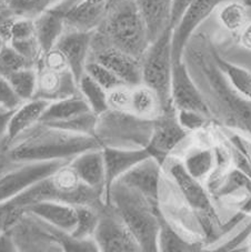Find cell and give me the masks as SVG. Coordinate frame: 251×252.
I'll return each instance as SVG.
<instances>
[{
  "mask_svg": "<svg viewBox=\"0 0 251 252\" xmlns=\"http://www.w3.org/2000/svg\"><path fill=\"white\" fill-rule=\"evenodd\" d=\"M183 60L205 97L211 116L224 128L251 138V101L241 95L220 70L213 45L202 34H193L185 48Z\"/></svg>",
  "mask_w": 251,
  "mask_h": 252,
  "instance_id": "6da1fadb",
  "label": "cell"
},
{
  "mask_svg": "<svg viewBox=\"0 0 251 252\" xmlns=\"http://www.w3.org/2000/svg\"><path fill=\"white\" fill-rule=\"evenodd\" d=\"M9 156L16 162L70 160L84 151L102 148L94 134L76 133L39 123L12 140Z\"/></svg>",
  "mask_w": 251,
  "mask_h": 252,
  "instance_id": "7a4b0ae2",
  "label": "cell"
},
{
  "mask_svg": "<svg viewBox=\"0 0 251 252\" xmlns=\"http://www.w3.org/2000/svg\"><path fill=\"white\" fill-rule=\"evenodd\" d=\"M106 203L114 208L133 237L141 251H158V232L160 222L159 203L151 201L139 191L115 181L106 193Z\"/></svg>",
  "mask_w": 251,
  "mask_h": 252,
  "instance_id": "3957f363",
  "label": "cell"
},
{
  "mask_svg": "<svg viewBox=\"0 0 251 252\" xmlns=\"http://www.w3.org/2000/svg\"><path fill=\"white\" fill-rule=\"evenodd\" d=\"M94 39L140 60L150 45L135 0H109L105 19L94 32Z\"/></svg>",
  "mask_w": 251,
  "mask_h": 252,
  "instance_id": "277c9868",
  "label": "cell"
},
{
  "mask_svg": "<svg viewBox=\"0 0 251 252\" xmlns=\"http://www.w3.org/2000/svg\"><path fill=\"white\" fill-rule=\"evenodd\" d=\"M171 37L172 29L168 28L161 36L150 43L141 58L142 84L153 88L158 94L163 111L174 110L170 97L174 67Z\"/></svg>",
  "mask_w": 251,
  "mask_h": 252,
  "instance_id": "5b68a950",
  "label": "cell"
},
{
  "mask_svg": "<svg viewBox=\"0 0 251 252\" xmlns=\"http://www.w3.org/2000/svg\"><path fill=\"white\" fill-rule=\"evenodd\" d=\"M162 169L164 175L169 178L184 201L196 214L198 220L202 217L219 218L214 200L207 187L186 170L179 157L176 155L167 157L162 163Z\"/></svg>",
  "mask_w": 251,
  "mask_h": 252,
  "instance_id": "8992f818",
  "label": "cell"
},
{
  "mask_svg": "<svg viewBox=\"0 0 251 252\" xmlns=\"http://www.w3.org/2000/svg\"><path fill=\"white\" fill-rule=\"evenodd\" d=\"M99 251L139 252L141 248L124 220L109 203L99 209V221L94 236Z\"/></svg>",
  "mask_w": 251,
  "mask_h": 252,
  "instance_id": "52a82bcc",
  "label": "cell"
},
{
  "mask_svg": "<svg viewBox=\"0 0 251 252\" xmlns=\"http://www.w3.org/2000/svg\"><path fill=\"white\" fill-rule=\"evenodd\" d=\"M68 162V160L24 162L19 169L7 173L0 179V203L14 199Z\"/></svg>",
  "mask_w": 251,
  "mask_h": 252,
  "instance_id": "ba28073f",
  "label": "cell"
},
{
  "mask_svg": "<svg viewBox=\"0 0 251 252\" xmlns=\"http://www.w3.org/2000/svg\"><path fill=\"white\" fill-rule=\"evenodd\" d=\"M189 137L190 132L177 119L176 110L163 111L154 120L153 134L147 149L162 164L164 159L175 155V151L184 145Z\"/></svg>",
  "mask_w": 251,
  "mask_h": 252,
  "instance_id": "9c48e42d",
  "label": "cell"
},
{
  "mask_svg": "<svg viewBox=\"0 0 251 252\" xmlns=\"http://www.w3.org/2000/svg\"><path fill=\"white\" fill-rule=\"evenodd\" d=\"M229 0H193L181 17L179 23L172 29L171 46L172 60L179 63L183 60L185 48L199 26L223 2Z\"/></svg>",
  "mask_w": 251,
  "mask_h": 252,
  "instance_id": "30bf717a",
  "label": "cell"
},
{
  "mask_svg": "<svg viewBox=\"0 0 251 252\" xmlns=\"http://www.w3.org/2000/svg\"><path fill=\"white\" fill-rule=\"evenodd\" d=\"M170 97L171 105L176 111H196L213 118L206 99L184 60L175 63L172 67Z\"/></svg>",
  "mask_w": 251,
  "mask_h": 252,
  "instance_id": "8fae6325",
  "label": "cell"
},
{
  "mask_svg": "<svg viewBox=\"0 0 251 252\" xmlns=\"http://www.w3.org/2000/svg\"><path fill=\"white\" fill-rule=\"evenodd\" d=\"M89 60L100 63L118 76L125 85L135 87L142 84L141 60L125 51L93 38Z\"/></svg>",
  "mask_w": 251,
  "mask_h": 252,
  "instance_id": "7c38bea8",
  "label": "cell"
},
{
  "mask_svg": "<svg viewBox=\"0 0 251 252\" xmlns=\"http://www.w3.org/2000/svg\"><path fill=\"white\" fill-rule=\"evenodd\" d=\"M163 178L162 164L154 156H149L121 176V184L139 191L151 201L159 203L160 189Z\"/></svg>",
  "mask_w": 251,
  "mask_h": 252,
  "instance_id": "4fadbf2b",
  "label": "cell"
},
{
  "mask_svg": "<svg viewBox=\"0 0 251 252\" xmlns=\"http://www.w3.org/2000/svg\"><path fill=\"white\" fill-rule=\"evenodd\" d=\"M94 33V32L66 29L55 46L64 56L69 70L71 71L77 82L85 73L86 64L89 60L92 49Z\"/></svg>",
  "mask_w": 251,
  "mask_h": 252,
  "instance_id": "5bb4252c",
  "label": "cell"
},
{
  "mask_svg": "<svg viewBox=\"0 0 251 252\" xmlns=\"http://www.w3.org/2000/svg\"><path fill=\"white\" fill-rule=\"evenodd\" d=\"M72 1L73 0H60L33 19L36 36L42 54L54 48L66 30L64 16Z\"/></svg>",
  "mask_w": 251,
  "mask_h": 252,
  "instance_id": "9a60e30c",
  "label": "cell"
},
{
  "mask_svg": "<svg viewBox=\"0 0 251 252\" xmlns=\"http://www.w3.org/2000/svg\"><path fill=\"white\" fill-rule=\"evenodd\" d=\"M37 69L38 84L34 98L53 102L80 94L78 82L69 69L56 71L42 66H39Z\"/></svg>",
  "mask_w": 251,
  "mask_h": 252,
  "instance_id": "2e32d148",
  "label": "cell"
},
{
  "mask_svg": "<svg viewBox=\"0 0 251 252\" xmlns=\"http://www.w3.org/2000/svg\"><path fill=\"white\" fill-rule=\"evenodd\" d=\"M82 184L106 195V169L102 148L84 151L69 161ZM106 202V200H105Z\"/></svg>",
  "mask_w": 251,
  "mask_h": 252,
  "instance_id": "e0dca14e",
  "label": "cell"
},
{
  "mask_svg": "<svg viewBox=\"0 0 251 252\" xmlns=\"http://www.w3.org/2000/svg\"><path fill=\"white\" fill-rule=\"evenodd\" d=\"M25 212L50 227L71 234L77 224L76 206L63 201H40L25 208Z\"/></svg>",
  "mask_w": 251,
  "mask_h": 252,
  "instance_id": "ac0fdd59",
  "label": "cell"
},
{
  "mask_svg": "<svg viewBox=\"0 0 251 252\" xmlns=\"http://www.w3.org/2000/svg\"><path fill=\"white\" fill-rule=\"evenodd\" d=\"M102 153L106 169V193L109 187L121 176L135 167L138 162L151 156L147 148L124 149V148L105 147L102 148Z\"/></svg>",
  "mask_w": 251,
  "mask_h": 252,
  "instance_id": "d6986e66",
  "label": "cell"
},
{
  "mask_svg": "<svg viewBox=\"0 0 251 252\" xmlns=\"http://www.w3.org/2000/svg\"><path fill=\"white\" fill-rule=\"evenodd\" d=\"M146 25L150 43L170 28L172 0H135Z\"/></svg>",
  "mask_w": 251,
  "mask_h": 252,
  "instance_id": "ffe728a7",
  "label": "cell"
},
{
  "mask_svg": "<svg viewBox=\"0 0 251 252\" xmlns=\"http://www.w3.org/2000/svg\"><path fill=\"white\" fill-rule=\"evenodd\" d=\"M49 101L44 99L32 98L21 103L11 114L7 127V137L12 141L33 126L40 123V119Z\"/></svg>",
  "mask_w": 251,
  "mask_h": 252,
  "instance_id": "44dd1931",
  "label": "cell"
},
{
  "mask_svg": "<svg viewBox=\"0 0 251 252\" xmlns=\"http://www.w3.org/2000/svg\"><path fill=\"white\" fill-rule=\"evenodd\" d=\"M184 167L197 180L206 184L217 164L215 147L189 146L179 157Z\"/></svg>",
  "mask_w": 251,
  "mask_h": 252,
  "instance_id": "7402d4cb",
  "label": "cell"
},
{
  "mask_svg": "<svg viewBox=\"0 0 251 252\" xmlns=\"http://www.w3.org/2000/svg\"><path fill=\"white\" fill-rule=\"evenodd\" d=\"M93 112L87 101L80 94L50 102L40 119L41 124L56 125L75 117Z\"/></svg>",
  "mask_w": 251,
  "mask_h": 252,
  "instance_id": "603a6c76",
  "label": "cell"
},
{
  "mask_svg": "<svg viewBox=\"0 0 251 252\" xmlns=\"http://www.w3.org/2000/svg\"><path fill=\"white\" fill-rule=\"evenodd\" d=\"M162 111L161 100L153 88L145 84L132 87L129 115L141 120L154 121Z\"/></svg>",
  "mask_w": 251,
  "mask_h": 252,
  "instance_id": "cb8c5ba5",
  "label": "cell"
},
{
  "mask_svg": "<svg viewBox=\"0 0 251 252\" xmlns=\"http://www.w3.org/2000/svg\"><path fill=\"white\" fill-rule=\"evenodd\" d=\"M158 251L161 252H198L205 250V243L192 241L177 230L168 219L160 215L158 232Z\"/></svg>",
  "mask_w": 251,
  "mask_h": 252,
  "instance_id": "d4e9b609",
  "label": "cell"
},
{
  "mask_svg": "<svg viewBox=\"0 0 251 252\" xmlns=\"http://www.w3.org/2000/svg\"><path fill=\"white\" fill-rule=\"evenodd\" d=\"M213 56L216 63L218 64L220 70L223 72L230 85L241 95H244L251 101V72L238 64L227 62L220 56L216 48L213 46Z\"/></svg>",
  "mask_w": 251,
  "mask_h": 252,
  "instance_id": "484cf974",
  "label": "cell"
},
{
  "mask_svg": "<svg viewBox=\"0 0 251 252\" xmlns=\"http://www.w3.org/2000/svg\"><path fill=\"white\" fill-rule=\"evenodd\" d=\"M78 88L80 94L87 101L90 109L98 117L105 115L109 110L107 101L108 91L94 81L87 73H84L78 81Z\"/></svg>",
  "mask_w": 251,
  "mask_h": 252,
  "instance_id": "4316f807",
  "label": "cell"
},
{
  "mask_svg": "<svg viewBox=\"0 0 251 252\" xmlns=\"http://www.w3.org/2000/svg\"><path fill=\"white\" fill-rule=\"evenodd\" d=\"M7 79L18 97L23 101H27L34 98L38 84V69L37 67L23 68L8 75Z\"/></svg>",
  "mask_w": 251,
  "mask_h": 252,
  "instance_id": "83f0119b",
  "label": "cell"
},
{
  "mask_svg": "<svg viewBox=\"0 0 251 252\" xmlns=\"http://www.w3.org/2000/svg\"><path fill=\"white\" fill-rule=\"evenodd\" d=\"M218 20L229 32H239L248 24L247 9L241 3L229 0L219 6Z\"/></svg>",
  "mask_w": 251,
  "mask_h": 252,
  "instance_id": "f1b7e54d",
  "label": "cell"
},
{
  "mask_svg": "<svg viewBox=\"0 0 251 252\" xmlns=\"http://www.w3.org/2000/svg\"><path fill=\"white\" fill-rule=\"evenodd\" d=\"M77 224L71 236L78 240L94 239L99 221V209L90 206H76Z\"/></svg>",
  "mask_w": 251,
  "mask_h": 252,
  "instance_id": "f546056e",
  "label": "cell"
},
{
  "mask_svg": "<svg viewBox=\"0 0 251 252\" xmlns=\"http://www.w3.org/2000/svg\"><path fill=\"white\" fill-rule=\"evenodd\" d=\"M60 0H8L7 9L16 17H27L34 19Z\"/></svg>",
  "mask_w": 251,
  "mask_h": 252,
  "instance_id": "4dcf8cb0",
  "label": "cell"
},
{
  "mask_svg": "<svg viewBox=\"0 0 251 252\" xmlns=\"http://www.w3.org/2000/svg\"><path fill=\"white\" fill-rule=\"evenodd\" d=\"M28 67H36V64L23 57L9 43L6 42L0 51V75L7 77L11 72Z\"/></svg>",
  "mask_w": 251,
  "mask_h": 252,
  "instance_id": "1f68e13d",
  "label": "cell"
},
{
  "mask_svg": "<svg viewBox=\"0 0 251 252\" xmlns=\"http://www.w3.org/2000/svg\"><path fill=\"white\" fill-rule=\"evenodd\" d=\"M85 72L107 91L121 85H125L123 80L118 76H116L109 68L103 66L100 63L94 62V60H88L87 64H86Z\"/></svg>",
  "mask_w": 251,
  "mask_h": 252,
  "instance_id": "d6a6232c",
  "label": "cell"
},
{
  "mask_svg": "<svg viewBox=\"0 0 251 252\" xmlns=\"http://www.w3.org/2000/svg\"><path fill=\"white\" fill-rule=\"evenodd\" d=\"M131 88L132 87L130 86L121 85L108 91L107 101L109 110L120 112V114H129L131 100Z\"/></svg>",
  "mask_w": 251,
  "mask_h": 252,
  "instance_id": "836d02e7",
  "label": "cell"
},
{
  "mask_svg": "<svg viewBox=\"0 0 251 252\" xmlns=\"http://www.w3.org/2000/svg\"><path fill=\"white\" fill-rule=\"evenodd\" d=\"M25 210L9 200L0 203V232L10 230L24 216Z\"/></svg>",
  "mask_w": 251,
  "mask_h": 252,
  "instance_id": "e575fe53",
  "label": "cell"
},
{
  "mask_svg": "<svg viewBox=\"0 0 251 252\" xmlns=\"http://www.w3.org/2000/svg\"><path fill=\"white\" fill-rule=\"evenodd\" d=\"M176 114L179 124L190 133L202 130L206 126H208L211 119L208 116L200 114V112L190 110H178L176 111Z\"/></svg>",
  "mask_w": 251,
  "mask_h": 252,
  "instance_id": "d590c367",
  "label": "cell"
},
{
  "mask_svg": "<svg viewBox=\"0 0 251 252\" xmlns=\"http://www.w3.org/2000/svg\"><path fill=\"white\" fill-rule=\"evenodd\" d=\"M23 102L25 101L18 97V94L11 87L9 80L5 76L0 75V107L3 109L14 111Z\"/></svg>",
  "mask_w": 251,
  "mask_h": 252,
  "instance_id": "8d00e7d4",
  "label": "cell"
},
{
  "mask_svg": "<svg viewBox=\"0 0 251 252\" xmlns=\"http://www.w3.org/2000/svg\"><path fill=\"white\" fill-rule=\"evenodd\" d=\"M39 66H42L56 71H63L69 69L64 56L56 47L51 48L50 50L42 54L40 62H39Z\"/></svg>",
  "mask_w": 251,
  "mask_h": 252,
  "instance_id": "74e56055",
  "label": "cell"
},
{
  "mask_svg": "<svg viewBox=\"0 0 251 252\" xmlns=\"http://www.w3.org/2000/svg\"><path fill=\"white\" fill-rule=\"evenodd\" d=\"M193 0H172V9H171V19H170V28L174 29L175 26L179 23L181 17L187 10L190 3Z\"/></svg>",
  "mask_w": 251,
  "mask_h": 252,
  "instance_id": "f35d334b",
  "label": "cell"
},
{
  "mask_svg": "<svg viewBox=\"0 0 251 252\" xmlns=\"http://www.w3.org/2000/svg\"><path fill=\"white\" fill-rule=\"evenodd\" d=\"M19 251L18 245L9 230L0 232V252Z\"/></svg>",
  "mask_w": 251,
  "mask_h": 252,
  "instance_id": "ab89813d",
  "label": "cell"
},
{
  "mask_svg": "<svg viewBox=\"0 0 251 252\" xmlns=\"http://www.w3.org/2000/svg\"><path fill=\"white\" fill-rule=\"evenodd\" d=\"M12 112L14 111L3 109V108L0 107V140L5 136H7L8 123H9Z\"/></svg>",
  "mask_w": 251,
  "mask_h": 252,
  "instance_id": "60d3db41",
  "label": "cell"
},
{
  "mask_svg": "<svg viewBox=\"0 0 251 252\" xmlns=\"http://www.w3.org/2000/svg\"><path fill=\"white\" fill-rule=\"evenodd\" d=\"M240 45L245 48V49L251 51V23L247 24L240 32L239 36Z\"/></svg>",
  "mask_w": 251,
  "mask_h": 252,
  "instance_id": "b9f144b4",
  "label": "cell"
},
{
  "mask_svg": "<svg viewBox=\"0 0 251 252\" xmlns=\"http://www.w3.org/2000/svg\"><path fill=\"white\" fill-rule=\"evenodd\" d=\"M12 15H11V12L9 11V10H2V11H0V27H1V26L6 23V21L10 18Z\"/></svg>",
  "mask_w": 251,
  "mask_h": 252,
  "instance_id": "7bdbcfd3",
  "label": "cell"
},
{
  "mask_svg": "<svg viewBox=\"0 0 251 252\" xmlns=\"http://www.w3.org/2000/svg\"><path fill=\"white\" fill-rule=\"evenodd\" d=\"M5 43H6V41H5V39H3L1 36H0V51H1V49H2V47L5 46Z\"/></svg>",
  "mask_w": 251,
  "mask_h": 252,
  "instance_id": "ee69618b",
  "label": "cell"
},
{
  "mask_svg": "<svg viewBox=\"0 0 251 252\" xmlns=\"http://www.w3.org/2000/svg\"><path fill=\"white\" fill-rule=\"evenodd\" d=\"M248 247H249V250L251 251V237H250V239H249V246H248Z\"/></svg>",
  "mask_w": 251,
  "mask_h": 252,
  "instance_id": "f6af8a7d",
  "label": "cell"
}]
</instances>
